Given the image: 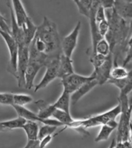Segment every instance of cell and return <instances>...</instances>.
Instances as JSON below:
<instances>
[{
	"mask_svg": "<svg viewBox=\"0 0 132 148\" xmlns=\"http://www.w3.org/2000/svg\"><path fill=\"white\" fill-rule=\"evenodd\" d=\"M35 37L45 45L47 55L52 58L61 55L59 53L61 44L57 26L47 16L44 17L41 24L38 27Z\"/></svg>",
	"mask_w": 132,
	"mask_h": 148,
	"instance_id": "obj_1",
	"label": "cell"
},
{
	"mask_svg": "<svg viewBox=\"0 0 132 148\" xmlns=\"http://www.w3.org/2000/svg\"><path fill=\"white\" fill-rule=\"evenodd\" d=\"M120 113H121V109L120 105L118 104L112 109L101 114L91 116L86 119H81L80 120V126L81 129H87V128L102 126L111 121L116 120L117 116H119Z\"/></svg>",
	"mask_w": 132,
	"mask_h": 148,
	"instance_id": "obj_2",
	"label": "cell"
},
{
	"mask_svg": "<svg viewBox=\"0 0 132 148\" xmlns=\"http://www.w3.org/2000/svg\"><path fill=\"white\" fill-rule=\"evenodd\" d=\"M59 56L51 58L46 65V72L41 81L34 88V92H37L40 90L47 87L54 79L57 78L58 75Z\"/></svg>",
	"mask_w": 132,
	"mask_h": 148,
	"instance_id": "obj_3",
	"label": "cell"
},
{
	"mask_svg": "<svg viewBox=\"0 0 132 148\" xmlns=\"http://www.w3.org/2000/svg\"><path fill=\"white\" fill-rule=\"evenodd\" d=\"M120 117L117 126L116 142L130 140L131 108L120 113Z\"/></svg>",
	"mask_w": 132,
	"mask_h": 148,
	"instance_id": "obj_4",
	"label": "cell"
},
{
	"mask_svg": "<svg viewBox=\"0 0 132 148\" xmlns=\"http://www.w3.org/2000/svg\"><path fill=\"white\" fill-rule=\"evenodd\" d=\"M0 35L4 39L5 43L9 51L10 60L8 64V72L16 78L17 71V61L18 56V47L16 42L14 40L10 34L3 32L0 30Z\"/></svg>",
	"mask_w": 132,
	"mask_h": 148,
	"instance_id": "obj_5",
	"label": "cell"
},
{
	"mask_svg": "<svg viewBox=\"0 0 132 148\" xmlns=\"http://www.w3.org/2000/svg\"><path fill=\"white\" fill-rule=\"evenodd\" d=\"M94 79V77L91 75L84 76L74 72L71 75L61 79L63 91L71 95L86 82Z\"/></svg>",
	"mask_w": 132,
	"mask_h": 148,
	"instance_id": "obj_6",
	"label": "cell"
},
{
	"mask_svg": "<svg viewBox=\"0 0 132 148\" xmlns=\"http://www.w3.org/2000/svg\"><path fill=\"white\" fill-rule=\"evenodd\" d=\"M113 55L111 53L107 57L101 65L94 69L93 73L91 75L97 82L98 85H102L107 83L110 79V72L113 68Z\"/></svg>",
	"mask_w": 132,
	"mask_h": 148,
	"instance_id": "obj_7",
	"label": "cell"
},
{
	"mask_svg": "<svg viewBox=\"0 0 132 148\" xmlns=\"http://www.w3.org/2000/svg\"><path fill=\"white\" fill-rule=\"evenodd\" d=\"M81 29V21L77 22L72 31L65 36L61 43L63 54L68 58H72L74 50L76 49L78 41L80 30Z\"/></svg>",
	"mask_w": 132,
	"mask_h": 148,
	"instance_id": "obj_8",
	"label": "cell"
},
{
	"mask_svg": "<svg viewBox=\"0 0 132 148\" xmlns=\"http://www.w3.org/2000/svg\"><path fill=\"white\" fill-rule=\"evenodd\" d=\"M28 47L18 48L16 79L19 87L25 88V73L28 63Z\"/></svg>",
	"mask_w": 132,
	"mask_h": 148,
	"instance_id": "obj_9",
	"label": "cell"
},
{
	"mask_svg": "<svg viewBox=\"0 0 132 148\" xmlns=\"http://www.w3.org/2000/svg\"><path fill=\"white\" fill-rule=\"evenodd\" d=\"M43 66H45L44 64L41 62L28 59V63L25 73V88L30 90L33 88L37 74Z\"/></svg>",
	"mask_w": 132,
	"mask_h": 148,
	"instance_id": "obj_10",
	"label": "cell"
},
{
	"mask_svg": "<svg viewBox=\"0 0 132 148\" xmlns=\"http://www.w3.org/2000/svg\"><path fill=\"white\" fill-rule=\"evenodd\" d=\"M9 7H10V18H11L10 35L12 37L14 40L16 42V44L18 47V48H22L26 46L25 44L23 32L22 28L19 26L16 21L10 2H9Z\"/></svg>",
	"mask_w": 132,
	"mask_h": 148,
	"instance_id": "obj_11",
	"label": "cell"
},
{
	"mask_svg": "<svg viewBox=\"0 0 132 148\" xmlns=\"http://www.w3.org/2000/svg\"><path fill=\"white\" fill-rule=\"evenodd\" d=\"M113 9L120 18L131 23L132 18L131 1H114Z\"/></svg>",
	"mask_w": 132,
	"mask_h": 148,
	"instance_id": "obj_12",
	"label": "cell"
},
{
	"mask_svg": "<svg viewBox=\"0 0 132 148\" xmlns=\"http://www.w3.org/2000/svg\"><path fill=\"white\" fill-rule=\"evenodd\" d=\"M74 73L72 60L70 58L61 54L59 56L58 75L57 77L63 79Z\"/></svg>",
	"mask_w": 132,
	"mask_h": 148,
	"instance_id": "obj_13",
	"label": "cell"
},
{
	"mask_svg": "<svg viewBox=\"0 0 132 148\" xmlns=\"http://www.w3.org/2000/svg\"><path fill=\"white\" fill-rule=\"evenodd\" d=\"M97 85H98V84H97V82L94 79L86 82L85 84L80 87L79 89H77L76 92H74L70 95L71 103L73 105L76 104L80 99L83 97L85 95H87L88 93L90 92Z\"/></svg>",
	"mask_w": 132,
	"mask_h": 148,
	"instance_id": "obj_14",
	"label": "cell"
},
{
	"mask_svg": "<svg viewBox=\"0 0 132 148\" xmlns=\"http://www.w3.org/2000/svg\"><path fill=\"white\" fill-rule=\"evenodd\" d=\"M10 4L17 23L19 27H21L25 22L26 19L28 18L23 5L21 1H18V0L10 1Z\"/></svg>",
	"mask_w": 132,
	"mask_h": 148,
	"instance_id": "obj_15",
	"label": "cell"
},
{
	"mask_svg": "<svg viewBox=\"0 0 132 148\" xmlns=\"http://www.w3.org/2000/svg\"><path fill=\"white\" fill-rule=\"evenodd\" d=\"M21 27L22 28L24 34L25 44L26 46L28 47L34 39L38 27L34 23L30 17L28 16V18L26 19L25 22Z\"/></svg>",
	"mask_w": 132,
	"mask_h": 148,
	"instance_id": "obj_16",
	"label": "cell"
},
{
	"mask_svg": "<svg viewBox=\"0 0 132 148\" xmlns=\"http://www.w3.org/2000/svg\"><path fill=\"white\" fill-rule=\"evenodd\" d=\"M131 73L127 78L123 79H110L108 81V83L114 85L120 90V93L128 95L131 92L132 80Z\"/></svg>",
	"mask_w": 132,
	"mask_h": 148,
	"instance_id": "obj_17",
	"label": "cell"
},
{
	"mask_svg": "<svg viewBox=\"0 0 132 148\" xmlns=\"http://www.w3.org/2000/svg\"><path fill=\"white\" fill-rule=\"evenodd\" d=\"M117 126H118V122L116 120L111 121L108 122L107 124L102 125L98 135L95 138V142H99L107 140L110 137L111 133L117 129Z\"/></svg>",
	"mask_w": 132,
	"mask_h": 148,
	"instance_id": "obj_18",
	"label": "cell"
},
{
	"mask_svg": "<svg viewBox=\"0 0 132 148\" xmlns=\"http://www.w3.org/2000/svg\"><path fill=\"white\" fill-rule=\"evenodd\" d=\"M35 104L39 109V112L37 114L40 119H43V120L52 119V116L56 109L53 106V104H48L46 103L43 100H39L36 101Z\"/></svg>",
	"mask_w": 132,
	"mask_h": 148,
	"instance_id": "obj_19",
	"label": "cell"
},
{
	"mask_svg": "<svg viewBox=\"0 0 132 148\" xmlns=\"http://www.w3.org/2000/svg\"><path fill=\"white\" fill-rule=\"evenodd\" d=\"M39 125L36 122L27 121L21 129L25 131L28 141L38 140Z\"/></svg>",
	"mask_w": 132,
	"mask_h": 148,
	"instance_id": "obj_20",
	"label": "cell"
},
{
	"mask_svg": "<svg viewBox=\"0 0 132 148\" xmlns=\"http://www.w3.org/2000/svg\"><path fill=\"white\" fill-rule=\"evenodd\" d=\"M70 94L63 91L61 96L56 101L55 103L52 104L56 109L63 111L68 113H70Z\"/></svg>",
	"mask_w": 132,
	"mask_h": 148,
	"instance_id": "obj_21",
	"label": "cell"
},
{
	"mask_svg": "<svg viewBox=\"0 0 132 148\" xmlns=\"http://www.w3.org/2000/svg\"><path fill=\"white\" fill-rule=\"evenodd\" d=\"M52 119H55L63 125L65 127L63 128V130L67 129L72 122L74 121V119L72 117L70 113H68L57 109H56L54 111L53 115L52 116Z\"/></svg>",
	"mask_w": 132,
	"mask_h": 148,
	"instance_id": "obj_22",
	"label": "cell"
},
{
	"mask_svg": "<svg viewBox=\"0 0 132 148\" xmlns=\"http://www.w3.org/2000/svg\"><path fill=\"white\" fill-rule=\"evenodd\" d=\"M131 73V71H128L124 66L114 65L110 72V78L112 79H123L127 78Z\"/></svg>",
	"mask_w": 132,
	"mask_h": 148,
	"instance_id": "obj_23",
	"label": "cell"
},
{
	"mask_svg": "<svg viewBox=\"0 0 132 148\" xmlns=\"http://www.w3.org/2000/svg\"><path fill=\"white\" fill-rule=\"evenodd\" d=\"M27 121L24 119L23 118L18 116V117L14 119H11V120L5 121L3 122H0V123L3 126L5 130H15V129H19V128H22L23 125L25 124Z\"/></svg>",
	"mask_w": 132,
	"mask_h": 148,
	"instance_id": "obj_24",
	"label": "cell"
},
{
	"mask_svg": "<svg viewBox=\"0 0 132 148\" xmlns=\"http://www.w3.org/2000/svg\"><path fill=\"white\" fill-rule=\"evenodd\" d=\"M96 53L104 57H107L109 54L111 53L110 45L104 38L101 39L97 42L96 48H95L94 52L91 53V56Z\"/></svg>",
	"mask_w": 132,
	"mask_h": 148,
	"instance_id": "obj_25",
	"label": "cell"
},
{
	"mask_svg": "<svg viewBox=\"0 0 132 148\" xmlns=\"http://www.w3.org/2000/svg\"><path fill=\"white\" fill-rule=\"evenodd\" d=\"M74 2L77 5L79 12L88 18L89 16H90L93 1H88H88H85V0H81L80 1V0H76V1H74Z\"/></svg>",
	"mask_w": 132,
	"mask_h": 148,
	"instance_id": "obj_26",
	"label": "cell"
},
{
	"mask_svg": "<svg viewBox=\"0 0 132 148\" xmlns=\"http://www.w3.org/2000/svg\"><path fill=\"white\" fill-rule=\"evenodd\" d=\"M33 101L32 97L27 94H14L13 96V105L18 106H25Z\"/></svg>",
	"mask_w": 132,
	"mask_h": 148,
	"instance_id": "obj_27",
	"label": "cell"
},
{
	"mask_svg": "<svg viewBox=\"0 0 132 148\" xmlns=\"http://www.w3.org/2000/svg\"><path fill=\"white\" fill-rule=\"evenodd\" d=\"M57 128V127L56 126L43 124V126H42L39 128L38 136V140H41L42 138H43L44 137H45V136L52 135L54 133V132L56 131Z\"/></svg>",
	"mask_w": 132,
	"mask_h": 148,
	"instance_id": "obj_28",
	"label": "cell"
},
{
	"mask_svg": "<svg viewBox=\"0 0 132 148\" xmlns=\"http://www.w3.org/2000/svg\"><path fill=\"white\" fill-rule=\"evenodd\" d=\"M13 96L12 93H0V104L13 106Z\"/></svg>",
	"mask_w": 132,
	"mask_h": 148,
	"instance_id": "obj_29",
	"label": "cell"
},
{
	"mask_svg": "<svg viewBox=\"0 0 132 148\" xmlns=\"http://www.w3.org/2000/svg\"><path fill=\"white\" fill-rule=\"evenodd\" d=\"M106 19H107V16H106L104 8L101 6V4H99V7L96 10V15H95V20H96V22L97 25L99 23L106 20Z\"/></svg>",
	"mask_w": 132,
	"mask_h": 148,
	"instance_id": "obj_30",
	"label": "cell"
},
{
	"mask_svg": "<svg viewBox=\"0 0 132 148\" xmlns=\"http://www.w3.org/2000/svg\"><path fill=\"white\" fill-rule=\"evenodd\" d=\"M97 25L99 34L101 35L102 38H104L105 36L107 35V34L108 33L109 30V23L107 19L104 21L99 23H98Z\"/></svg>",
	"mask_w": 132,
	"mask_h": 148,
	"instance_id": "obj_31",
	"label": "cell"
},
{
	"mask_svg": "<svg viewBox=\"0 0 132 148\" xmlns=\"http://www.w3.org/2000/svg\"><path fill=\"white\" fill-rule=\"evenodd\" d=\"M0 30L10 34V27L8 25L6 19L0 14Z\"/></svg>",
	"mask_w": 132,
	"mask_h": 148,
	"instance_id": "obj_32",
	"label": "cell"
},
{
	"mask_svg": "<svg viewBox=\"0 0 132 148\" xmlns=\"http://www.w3.org/2000/svg\"><path fill=\"white\" fill-rule=\"evenodd\" d=\"M53 138L52 135H49L47 136H45L43 138H42L41 140H39V147L40 148H45L47 147L48 144L50 143V142L52 141Z\"/></svg>",
	"mask_w": 132,
	"mask_h": 148,
	"instance_id": "obj_33",
	"label": "cell"
},
{
	"mask_svg": "<svg viewBox=\"0 0 132 148\" xmlns=\"http://www.w3.org/2000/svg\"><path fill=\"white\" fill-rule=\"evenodd\" d=\"M115 148H131V140L122 142H116Z\"/></svg>",
	"mask_w": 132,
	"mask_h": 148,
	"instance_id": "obj_34",
	"label": "cell"
},
{
	"mask_svg": "<svg viewBox=\"0 0 132 148\" xmlns=\"http://www.w3.org/2000/svg\"><path fill=\"white\" fill-rule=\"evenodd\" d=\"M100 4L104 10L111 9L113 7L114 1H100Z\"/></svg>",
	"mask_w": 132,
	"mask_h": 148,
	"instance_id": "obj_35",
	"label": "cell"
},
{
	"mask_svg": "<svg viewBox=\"0 0 132 148\" xmlns=\"http://www.w3.org/2000/svg\"><path fill=\"white\" fill-rule=\"evenodd\" d=\"M23 148H40L38 140L33 141H27V143Z\"/></svg>",
	"mask_w": 132,
	"mask_h": 148,
	"instance_id": "obj_36",
	"label": "cell"
},
{
	"mask_svg": "<svg viewBox=\"0 0 132 148\" xmlns=\"http://www.w3.org/2000/svg\"><path fill=\"white\" fill-rule=\"evenodd\" d=\"M116 139H113L111 142V143L110 144V146H109L108 148H115V146H116Z\"/></svg>",
	"mask_w": 132,
	"mask_h": 148,
	"instance_id": "obj_37",
	"label": "cell"
},
{
	"mask_svg": "<svg viewBox=\"0 0 132 148\" xmlns=\"http://www.w3.org/2000/svg\"><path fill=\"white\" fill-rule=\"evenodd\" d=\"M5 131H6L5 128L2 126L1 123H0V132H5Z\"/></svg>",
	"mask_w": 132,
	"mask_h": 148,
	"instance_id": "obj_38",
	"label": "cell"
}]
</instances>
